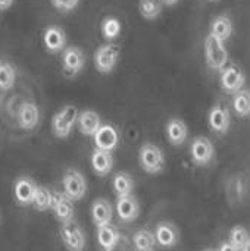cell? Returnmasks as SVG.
<instances>
[{"instance_id":"cell-7","label":"cell","mask_w":250,"mask_h":251,"mask_svg":"<svg viewBox=\"0 0 250 251\" xmlns=\"http://www.w3.org/2000/svg\"><path fill=\"white\" fill-rule=\"evenodd\" d=\"M220 85L222 91L227 94H234L245 88L246 84V75L240 66L236 63H228L224 69L220 71Z\"/></svg>"},{"instance_id":"cell-38","label":"cell","mask_w":250,"mask_h":251,"mask_svg":"<svg viewBox=\"0 0 250 251\" xmlns=\"http://www.w3.org/2000/svg\"><path fill=\"white\" fill-rule=\"evenodd\" d=\"M203 251H217V249H205Z\"/></svg>"},{"instance_id":"cell-31","label":"cell","mask_w":250,"mask_h":251,"mask_svg":"<svg viewBox=\"0 0 250 251\" xmlns=\"http://www.w3.org/2000/svg\"><path fill=\"white\" fill-rule=\"evenodd\" d=\"M227 193L230 196V200L233 201H240L245 194H246V184L240 176H234L230 179L228 185H227Z\"/></svg>"},{"instance_id":"cell-36","label":"cell","mask_w":250,"mask_h":251,"mask_svg":"<svg viewBox=\"0 0 250 251\" xmlns=\"http://www.w3.org/2000/svg\"><path fill=\"white\" fill-rule=\"evenodd\" d=\"M178 3H180V0H162V4H164V6H168V7L175 6V4H178Z\"/></svg>"},{"instance_id":"cell-11","label":"cell","mask_w":250,"mask_h":251,"mask_svg":"<svg viewBox=\"0 0 250 251\" xmlns=\"http://www.w3.org/2000/svg\"><path fill=\"white\" fill-rule=\"evenodd\" d=\"M50 210L53 212V215L59 224H66V222L74 221V216H75L74 201L71 199H68L62 191H53V200H52Z\"/></svg>"},{"instance_id":"cell-37","label":"cell","mask_w":250,"mask_h":251,"mask_svg":"<svg viewBox=\"0 0 250 251\" xmlns=\"http://www.w3.org/2000/svg\"><path fill=\"white\" fill-rule=\"evenodd\" d=\"M240 251H250V237H249V240L243 244V247L240 249Z\"/></svg>"},{"instance_id":"cell-33","label":"cell","mask_w":250,"mask_h":251,"mask_svg":"<svg viewBox=\"0 0 250 251\" xmlns=\"http://www.w3.org/2000/svg\"><path fill=\"white\" fill-rule=\"evenodd\" d=\"M78 3H80V0H52L53 7L63 13L72 12L78 6Z\"/></svg>"},{"instance_id":"cell-20","label":"cell","mask_w":250,"mask_h":251,"mask_svg":"<svg viewBox=\"0 0 250 251\" xmlns=\"http://www.w3.org/2000/svg\"><path fill=\"white\" fill-rule=\"evenodd\" d=\"M165 134H167L169 144L178 147L186 143V140L189 137V126L181 118H171L167 122Z\"/></svg>"},{"instance_id":"cell-40","label":"cell","mask_w":250,"mask_h":251,"mask_svg":"<svg viewBox=\"0 0 250 251\" xmlns=\"http://www.w3.org/2000/svg\"><path fill=\"white\" fill-rule=\"evenodd\" d=\"M0 224H1V216H0Z\"/></svg>"},{"instance_id":"cell-35","label":"cell","mask_w":250,"mask_h":251,"mask_svg":"<svg viewBox=\"0 0 250 251\" xmlns=\"http://www.w3.org/2000/svg\"><path fill=\"white\" fill-rule=\"evenodd\" d=\"M15 0H0V12L3 10H7L9 7H12Z\"/></svg>"},{"instance_id":"cell-6","label":"cell","mask_w":250,"mask_h":251,"mask_svg":"<svg viewBox=\"0 0 250 251\" xmlns=\"http://www.w3.org/2000/svg\"><path fill=\"white\" fill-rule=\"evenodd\" d=\"M215 159V146L214 143L203 135L193 138L190 144V160L194 166L203 168L212 163Z\"/></svg>"},{"instance_id":"cell-13","label":"cell","mask_w":250,"mask_h":251,"mask_svg":"<svg viewBox=\"0 0 250 251\" xmlns=\"http://www.w3.org/2000/svg\"><path fill=\"white\" fill-rule=\"evenodd\" d=\"M153 234L156 244L162 249H174L180 243V231L172 222H159Z\"/></svg>"},{"instance_id":"cell-28","label":"cell","mask_w":250,"mask_h":251,"mask_svg":"<svg viewBox=\"0 0 250 251\" xmlns=\"http://www.w3.org/2000/svg\"><path fill=\"white\" fill-rule=\"evenodd\" d=\"M164 10L162 0H139V12L146 21H155Z\"/></svg>"},{"instance_id":"cell-16","label":"cell","mask_w":250,"mask_h":251,"mask_svg":"<svg viewBox=\"0 0 250 251\" xmlns=\"http://www.w3.org/2000/svg\"><path fill=\"white\" fill-rule=\"evenodd\" d=\"M115 209H116L118 218L127 224L134 222L140 215V203L133 194L124 196V197H116Z\"/></svg>"},{"instance_id":"cell-27","label":"cell","mask_w":250,"mask_h":251,"mask_svg":"<svg viewBox=\"0 0 250 251\" xmlns=\"http://www.w3.org/2000/svg\"><path fill=\"white\" fill-rule=\"evenodd\" d=\"M121 31H122V24H121V21L118 18H115V16H106L102 21L100 32H102V37L106 41L116 40L121 35Z\"/></svg>"},{"instance_id":"cell-39","label":"cell","mask_w":250,"mask_h":251,"mask_svg":"<svg viewBox=\"0 0 250 251\" xmlns=\"http://www.w3.org/2000/svg\"><path fill=\"white\" fill-rule=\"evenodd\" d=\"M208 1H211V3H217V1H221V0H208Z\"/></svg>"},{"instance_id":"cell-8","label":"cell","mask_w":250,"mask_h":251,"mask_svg":"<svg viewBox=\"0 0 250 251\" xmlns=\"http://www.w3.org/2000/svg\"><path fill=\"white\" fill-rule=\"evenodd\" d=\"M60 240L68 251H84L85 249V235L81 229V226L75 222H66L60 224L59 228Z\"/></svg>"},{"instance_id":"cell-12","label":"cell","mask_w":250,"mask_h":251,"mask_svg":"<svg viewBox=\"0 0 250 251\" xmlns=\"http://www.w3.org/2000/svg\"><path fill=\"white\" fill-rule=\"evenodd\" d=\"M93 140H94V146L97 150H105V151L112 153L119 144V132L113 125L102 124L97 132L93 135Z\"/></svg>"},{"instance_id":"cell-25","label":"cell","mask_w":250,"mask_h":251,"mask_svg":"<svg viewBox=\"0 0 250 251\" xmlns=\"http://www.w3.org/2000/svg\"><path fill=\"white\" fill-rule=\"evenodd\" d=\"M112 190L116 194V197L130 196L134 191V179L128 172L119 171L113 175L112 179Z\"/></svg>"},{"instance_id":"cell-26","label":"cell","mask_w":250,"mask_h":251,"mask_svg":"<svg viewBox=\"0 0 250 251\" xmlns=\"http://www.w3.org/2000/svg\"><path fill=\"white\" fill-rule=\"evenodd\" d=\"M233 110L237 116L240 118H248L250 116V90L242 88L240 91L233 94L231 100Z\"/></svg>"},{"instance_id":"cell-4","label":"cell","mask_w":250,"mask_h":251,"mask_svg":"<svg viewBox=\"0 0 250 251\" xmlns=\"http://www.w3.org/2000/svg\"><path fill=\"white\" fill-rule=\"evenodd\" d=\"M203 51H205V62L209 69L221 71L228 65V50L225 43L218 41L208 35L205 38Z\"/></svg>"},{"instance_id":"cell-2","label":"cell","mask_w":250,"mask_h":251,"mask_svg":"<svg viewBox=\"0 0 250 251\" xmlns=\"http://www.w3.org/2000/svg\"><path fill=\"white\" fill-rule=\"evenodd\" d=\"M78 109L72 104L63 106L59 112H56L52 118V132L56 138H68L77 124Z\"/></svg>"},{"instance_id":"cell-18","label":"cell","mask_w":250,"mask_h":251,"mask_svg":"<svg viewBox=\"0 0 250 251\" xmlns=\"http://www.w3.org/2000/svg\"><path fill=\"white\" fill-rule=\"evenodd\" d=\"M40 122V109L34 101H24L18 110V125L24 131H32Z\"/></svg>"},{"instance_id":"cell-23","label":"cell","mask_w":250,"mask_h":251,"mask_svg":"<svg viewBox=\"0 0 250 251\" xmlns=\"http://www.w3.org/2000/svg\"><path fill=\"white\" fill-rule=\"evenodd\" d=\"M96 237H97V243H99L102 250L113 251L115 247L118 246V243H119L121 234H119V231H118V228L115 225L108 224V225H103V226L97 228Z\"/></svg>"},{"instance_id":"cell-24","label":"cell","mask_w":250,"mask_h":251,"mask_svg":"<svg viewBox=\"0 0 250 251\" xmlns=\"http://www.w3.org/2000/svg\"><path fill=\"white\" fill-rule=\"evenodd\" d=\"M158 247L153 231L143 228L134 232L133 235V249L134 251H155Z\"/></svg>"},{"instance_id":"cell-5","label":"cell","mask_w":250,"mask_h":251,"mask_svg":"<svg viewBox=\"0 0 250 251\" xmlns=\"http://www.w3.org/2000/svg\"><path fill=\"white\" fill-rule=\"evenodd\" d=\"M62 193L74 203L84 199L87 194V181L78 169H68L62 176Z\"/></svg>"},{"instance_id":"cell-9","label":"cell","mask_w":250,"mask_h":251,"mask_svg":"<svg viewBox=\"0 0 250 251\" xmlns=\"http://www.w3.org/2000/svg\"><path fill=\"white\" fill-rule=\"evenodd\" d=\"M60 62H62L63 72L68 76H77L78 74L83 72L85 66V54L77 46H66L62 50Z\"/></svg>"},{"instance_id":"cell-34","label":"cell","mask_w":250,"mask_h":251,"mask_svg":"<svg viewBox=\"0 0 250 251\" xmlns=\"http://www.w3.org/2000/svg\"><path fill=\"white\" fill-rule=\"evenodd\" d=\"M217 251H240L237 247H234L233 244H230L228 241H224L220 244V247L217 249Z\"/></svg>"},{"instance_id":"cell-10","label":"cell","mask_w":250,"mask_h":251,"mask_svg":"<svg viewBox=\"0 0 250 251\" xmlns=\"http://www.w3.org/2000/svg\"><path fill=\"white\" fill-rule=\"evenodd\" d=\"M208 124L215 134L225 135L231 128L230 109L224 104H214L208 112Z\"/></svg>"},{"instance_id":"cell-1","label":"cell","mask_w":250,"mask_h":251,"mask_svg":"<svg viewBox=\"0 0 250 251\" xmlns=\"http://www.w3.org/2000/svg\"><path fill=\"white\" fill-rule=\"evenodd\" d=\"M139 165L149 175H159L165 171L167 159L159 146L155 143H144L139 149Z\"/></svg>"},{"instance_id":"cell-32","label":"cell","mask_w":250,"mask_h":251,"mask_svg":"<svg viewBox=\"0 0 250 251\" xmlns=\"http://www.w3.org/2000/svg\"><path fill=\"white\" fill-rule=\"evenodd\" d=\"M249 231L243 225H236V226L231 228V231L228 234V243L240 250L243 247V244L249 240Z\"/></svg>"},{"instance_id":"cell-29","label":"cell","mask_w":250,"mask_h":251,"mask_svg":"<svg viewBox=\"0 0 250 251\" xmlns=\"http://www.w3.org/2000/svg\"><path fill=\"white\" fill-rule=\"evenodd\" d=\"M52 200H53V191H50L44 185H37V190H35L31 204L38 212H47V210H50Z\"/></svg>"},{"instance_id":"cell-21","label":"cell","mask_w":250,"mask_h":251,"mask_svg":"<svg viewBox=\"0 0 250 251\" xmlns=\"http://www.w3.org/2000/svg\"><path fill=\"white\" fill-rule=\"evenodd\" d=\"M91 169L97 176H108L113 169V156L111 151L94 149L91 153Z\"/></svg>"},{"instance_id":"cell-15","label":"cell","mask_w":250,"mask_h":251,"mask_svg":"<svg viewBox=\"0 0 250 251\" xmlns=\"http://www.w3.org/2000/svg\"><path fill=\"white\" fill-rule=\"evenodd\" d=\"M43 46L52 54L60 53L66 47V34L63 28L57 25L47 26L43 32Z\"/></svg>"},{"instance_id":"cell-17","label":"cell","mask_w":250,"mask_h":251,"mask_svg":"<svg viewBox=\"0 0 250 251\" xmlns=\"http://www.w3.org/2000/svg\"><path fill=\"white\" fill-rule=\"evenodd\" d=\"M37 190V184L29 176H19L13 184V196L15 200L22 206H31L34 194Z\"/></svg>"},{"instance_id":"cell-19","label":"cell","mask_w":250,"mask_h":251,"mask_svg":"<svg viewBox=\"0 0 250 251\" xmlns=\"http://www.w3.org/2000/svg\"><path fill=\"white\" fill-rule=\"evenodd\" d=\"M113 218V207L109 200L99 197L91 204V222L96 228L112 224Z\"/></svg>"},{"instance_id":"cell-3","label":"cell","mask_w":250,"mask_h":251,"mask_svg":"<svg viewBox=\"0 0 250 251\" xmlns=\"http://www.w3.org/2000/svg\"><path fill=\"white\" fill-rule=\"evenodd\" d=\"M119 57H121V49L113 43H106L97 47V50L94 51L93 56L94 68L99 74L103 75L112 74L119 63Z\"/></svg>"},{"instance_id":"cell-14","label":"cell","mask_w":250,"mask_h":251,"mask_svg":"<svg viewBox=\"0 0 250 251\" xmlns=\"http://www.w3.org/2000/svg\"><path fill=\"white\" fill-rule=\"evenodd\" d=\"M234 34V22L233 19L222 13V15H218L215 16L211 24H209V37L218 40V41H222V43H227Z\"/></svg>"},{"instance_id":"cell-30","label":"cell","mask_w":250,"mask_h":251,"mask_svg":"<svg viewBox=\"0 0 250 251\" xmlns=\"http://www.w3.org/2000/svg\"><path fill=\"white\" fill-rule=\"evenodd\" d=\"M16 69L7 60H0V90L7 91L15 85Z\"/></svg>"},{"instance_id":"cell-22","label":"cell","mask_w":250,"mask_h":251,"mask_svg":"<svg viewBox=\"0 0 250 251\" xmlns=\"http://www.w3.org/2000/svg\"><path fill=\"white\" fill-rule=\"evenodd\" d=\"M77 125L78 129L83 135L85 137H93L97 129L102 126V119L100 115L94 110H83L78 113V119H77Z\"/></svg>"}]
</instances>
